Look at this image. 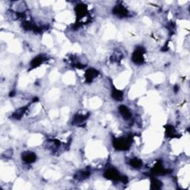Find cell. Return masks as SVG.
Returning a JSON list of instances; mask_svg holds the SVG:
<instances>
[{
    "label": "cell",
    "mask_w": 190,
    "mask_h": 190,
    "mask_svg": "<svg viewBox=\"0 0 190 190\" xmlns=\"http://www.w3.org/2000/svg\"><path fill=\"white\" fill-rule=\"evenodd\" d=\"M76 11H77V13L79 16H84L87 13V8L84 5H78L76 8Z\"/></svg>",
    "instance_id": "cell-9"
},
{
    "label": "cell",
    "mask_w": 190,
    "mask_h": 190,
    "mask_svg": "<svg viewBox=\"0 0 190 190\" xmlns=\"http://www.w3.org/2000/svg\"><path fill=\"white\" fill-rule=\"evenodd\" d=\"M112 97L117 101H121L123 99V94L121 91L114 89L112 91Z\"/></svg>",
    "instance_id": "cell-10"
},
{
    "label": "cell",
    "mask_w": 190,
    "mask_h": 190,
    "mask_svg": "<svg viewBox=\"0 0 190 190\" xmlns=\"http://www.w3.org/2000/svg\"><path fill=\"white\" fill-rule=\"evenodd\" d=\"M25 111V109L24 108H20V109L18 110L16 112H15L14 114H13V118H15V119H20V118H22V116L23 115V113H24Z\"/></svg>",
    "instance_id": "cell-16"
},
{
    "label": "cell",
    "mask_w": 190,
    "mask_h": 190,
    "mask_svg": "<svg viewBox=\"0 0 190 190\" xmlns=\"http://www.w3.org/2000/svg\"><path fill=\"white\" fill-rule=\"evenodd\" d=\"M37 159V156L34 153L31 151H26L23 155V160L26 163H32Z\"/></svg>",
    "instance_id": "cell-5"
},
{
    "label": "cell",
    "mask_w": 190,
    "mask_h": 190,
    "mask_svg": "<svg viewBox=\"0 0 190 190\" xmlns=\"http://www.w3.org/2000/svg\"><path fill=\"white\" fill-rule=\"evenodd\" d=\"M166 134L169 137H174L175 135V130L172 126H166Z\"/></svg>",
    "instance_id": "cell-14"
},
{
    "label": "cell",
    "mask_w": 190,
    "mask_h": 190,
    "mask_svg": "<svg viewBox=\"0 0 190 190\" xmlns=\"http://www.w3.org/2000/svg\"><path fill=\"white\" fill-rule=\"evenodd\" d=\"M130 137L128 138H119V139H115L114 140V147L118 150H126L130 147L131 143Z\"/></svg>",
    "instance_id": "cell-2"
},
{
    "label": "cell",
    "mask_w": 190,
    "mask_h": 190,
    "mask_svg": "<svg viewBox=\"0 0 190 190\" xmlns=\"http://www.w3.org/2000/svg\"><path fill=\"white\" fill-rule=\"evenodd\" d=\"M43 61V57L42 56H38L37 57L34 59V60L31 61V65L32 68H36L37 66H39L41 63Z\"/></svg>",
    "instance_id": "cell-12"
},
{
    "label": "cell",
    "mask_w": 190,
    "mask_h": 190,
    "mask_svg": "<svg viewBox=\"0 0 190 190\" xmlns=\"http://www.w3.org/2000/svg\"><path fill=\"white\" fill-rule=\"evenodd\" d=\"M104 176L107 179H110V180H120V181H122L123 183L126 182V180H127L126 177H124V176L120 175L118 171L115 169H113V168L107 169L105 172Z\"/></svg>",
    "instance_id": "cell-1"
},
{
    "label": "cell",
    "mask_w": 190,
    "mask_h": 190,
    "mask_svg": "<svg viewBox=\"0 0 190 190\" xmlns=\"http://www.w3.org/2000/svg\"><path fill=\"white\" fill-rule=\"evenodd\" d=\"M130 164L132 167L135 168V169H140L143 166V163L140 160L137 159V158H134V159L131 160Z\"/></svg>",
    "instance_id": "cell-13"
},
{
    "label": "cell",
    "mask_w": 190,
    "mask_h": 190,
    "mask_svg": "<svg viewBox=\"0 0 190 190\" xmlns=\"http://www.w3.org/2000/svg\"><path fill=\"white\" fill-rule=\"evenodd\" d=\"M90 175V173L89 172H79L78 174H77V178L76 179H78V180H80V179H85L86 177H88Z\"/></svg>",
    "instance_id": "cell-15"
},
{
    "label": "cell",
    "mask_w": 190,
    "mask_h": 190,
    "mask_svg": "<svg viewBox=\"0 0 190 190\" xmlns=\"http://www.w3.org/2000/svg\"><path fill=\"white\" fill-rule=\"evenodd\" d=\"M162 186V183L159 180L152 177L151 181V188L152 189H159Z\"/></svg>",
    "instance_id": "cell-11"
},
{
    "label": "cell",
    "mask_w": 190,
    "mask_h": 190,
    "mask_svg": "<svg viewBox=\"0 0 190 190\" xmlns=\"http://www.w3.org/2000/svg\"><path fill=\"white\" fill-rule=\"evenodd\" d=\"M119 111L120 115H122V117L124 118V120H129L132 118V113L129 111V109L128 108L127 106H120L119 107Z\"/></svg>",
    "instance_id": "cell-6"
},
{
    "label": "cell",
    "mask_w": 190,
    "mask_h": 190,
    "mask_svg": "<svg viewBox=\"0 0 190 190\" xmlns=\"http://www.w3.org/2000/svg\"><path fill=\"white\" fill-rule=\"evenodd\" d=\"M167 170L163 168V166L161 165L160 163H158L156 165H155V167L153 168L151 172L155 175H166Z\"/></svg>",
    "instance_id": "cell-8"
},
{
    "label": "cell",
    "mask_w": 190,
    "mask_h": 190,
    "mask_svg": "<svg viewBox=\"0 0 190 190\" xmlns=\"http://www.w3.org/2000/svg\"><path fill=\"white\" fill-rule=\"evenodd\" d=\"M85 118H86V117L83 116V115H77V116L74 118V122H75V123H80V122H83V121L85 120Z\"/></svg>",
    "instance_id": "cell-17"
},
{
    "label": "cell",
    "mask_w": 190,
    "mask_h": 190,
    "mask_svg": "<svg viewBox=\"0 0 190 190\" xmlns=\"http://www.w3.org/2000/svg\"><path fill=\"white\" fill-rule=\"evenodd\" d=\"M113 13L115 14L116 16H120V17H124L126 16L128 14V11L126 10V8L125 7L122 6V5H118L114 8L112 11Z\"/></svg>",
    "instance_id": "cell-4"
},
{
    "label": "cell",
    "mask_w": 190,
    "mask_h": 190,
    "mask_svg": "<svg viewBox=\"0 0 190 190\" xmlns=\"http://www.w3.org/2000/svg\"><path fill=\"white\" fill-rule=\"evenodd\" d=\"M97 75H98V71H96L95 69H93V68L88 69L87 71H86V72H85V79H86V82H91Z\"/></svg>",
    "instance_id": "cell-7"
},
{
    "label": "cell",
    "mask_w": 190,
    "mask_h": 190,
    "mask_svg": "<svg viewBox=\"0 0 190 190\" xmlns=\"http://www.w3.org/2000/svg\"><path fill=\"white\" fill-rule=\"evenodd\" d=\"M144 50L143 48H137L132 54V61L135 64L140 65L144 63Z\"/></svg>",
    "instance_id": "cell-3"
}]
</instances>
